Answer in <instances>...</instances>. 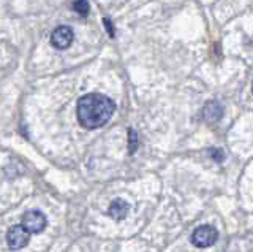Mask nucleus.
Wrapping results in <instances>:
<instances>
[{"label": "nucleus", "mask_w": 253, "mask_h": 252, "mask_svg": "<svg viewBox=\"0 0 253 252\" xmlns=\"http://www.w3.org/2000/svg\"><path fill=\"white\" fill-rule=\"evenodd\" d=\"M114 109V101L106 96L89 94L78 101V121L85 129H98L111 119Z\"/></svg>", "instance_id": "f257e3e1"}, {"label": "nucleus", "mask_w": 253, "mask_h": 252, "mask_svg": "<svg viewBox=\"0 0 253 252\" xmlns=\"http://www.w3.org/2000/svg\"><path fill=\"white\" fill-rule=\"evenodd\" d=\"M218 238V232L212 225H200L192 235V243L196 248H209Z\"/></svg>", "instance_id": "f03ea898"}, {"label": "nucleus", "mask_w": 253, "mask_h": 252, "mask_svg": "<svg viewBox=\"0 0 253 252\" xmlns=\"http://www.w3.org/2000/svg\"><path fill=\"white\" fill-rule=\"evenodd\" d=\"M29 241H30V233L22 225H14L6 233L8 248L13 249V251L26 248L27 244H29Z\"/></svg>", "instance_id": "7ed1b4c3"}, {"label": "nucleus", "mask_w": 253, "mask_h": 252, "mask_svg": "<svg viewBox=\"0 0 253 252\" xmlns=\"http://www.w3.org/2000/svg\"><path fill=\"white\" fill-rule=\"evenodd\" d=\"M29 233H42L46 225L47 220L40 211H27L22 216V224H21Z\"/></svg>", "instance_id": "20e7f679"}, {"label": "nucleus", "mask_w": 253, "mask_h": 252, "mask_svg": "<svg viewBox=\"0 0 253 252\" xmlns=\"http://www.w3.org/2000/svg\"><path fill=\"white\" fill-rule=\"evenodd\" d=\"M73 42V30L67 26H62L59 29H55L51 35V43L57 50H67L68 46Z\"/></svg>", "instance_id": "39448f33"}, {"label": "nucleus", "mask_w": 253, "mask_h": 252, "mask_svg": "<svg viewBox=\"0 0 253 252\" xmlns=\"http://www.w3.org/2000/svg\"><path fill=\"white\" fill-rule=\"evenodd\" d=\"M130 211V204L122 199H116L114 202H111L108 214L113 217L114 220H124Z\"/></svg>", "instance_id": "423d86ee"}, {"label": "nucleus", "mask_w": 253, "mask_h": 252, "mask_svg": "<svg viewBox=\"0 0 253 252\" xmlns=\"http://www.w3.org/2000/svg\"><path fill=\"white\" fill-rule=\"evenodd\" d=\"M203 114L206 117V121L217 122L221 119V116H223V108H221V105L217 103V101H209V103L204 106Z\"/></svg>", "instance_id": "0eeeda50"}, {"label": "nucleus", "mask_w": 253, "mask_h": 252, "mask_svg": "<svg viewBox=\"0 0 253 252\" xmlns=\"http://www.w3.org/2000/svg\"><path fill=\"white\" fill-rule=\"evenodd\" d=\"M73 8L76 13L81 14V16H85V14L89 13V3H87V0H76Z\"/></svg>", "instance_id": "6e6552de"}, {"label": "nucleus", "mask_w": 253, "mask_h": 252, "mask_svg": "<svg viewBox=\"0 0 253 252\" xmlns=\"http://www.w3.org/2000/svg\"><path fill=\"white\" fill-rule=\"evenodd\" d=\"M128 133H130L128 135V138H130V143H128L130 154H133L134 151H136V146H138V137H136V133H134V130H130Z\"/></svg>", "instance_id": "1a4fd4ad"}, {"label": "nucleus", "mask_w": 253, "mask_h": 252, "mask_svg": "<svg viewBox=\"0 0 253 252\" xmlns=\"http://www.w3.org/2000/svg\"><path fill=\"white\" fill-rule=\"evenodd\" d=\"M211 154H212V157L215 159L217 162H221L225 159V155H223V152L220 151V149H211Z\"/></svg>", "instance_id": "9d476101"}, {"label": "nucleus", "mask_w": 253, "mask_h": 252, "mask_svg": "<svg viewBox=\"0 0 253 252\" xmlns=\"http://www.w3.org/2000/svg\"><path fill=\"white\" fill-rule=\"evenodd\" d=\"M105 24H106V29H108V34L113 37L114 35V27H113V24H111L108 19H105Z\"/></svg>", "instance_id": "9b49d317"}, {"label": "nucleus", "mask_w": 253, "mask_h": 252, "mask_svg": "<svg viewBox=\"0 0 253 252\" xmlns=\"http://www.w3.org/2000/svg\"><path fill=\"white\" fill-rule=\"evenodd\" d=\"M252 91H253V86H252Z\"/></svg>", "instance_id": "f8f14e48"}]
</instances>
